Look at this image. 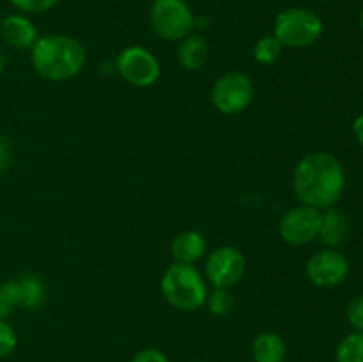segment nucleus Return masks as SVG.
Here are the masks:
<instances>
[{
	"label": "nucleus",
	"mask_w": 363,
	"mask_h": 362,
	"mask_svg": "<svg viewBox=\"0 0 363 362\" xmlns=\"http://www.w3.org/2000/svg\"><path fill=\"white\" fill-rule=\"evenodd\" d=\"M4 70H6V57H4V53L0 52V75L4 73Z\"/></svg>",
	"instance_id": "27"
},
{
	"label": "nucleus",
	"mask_w": 363,
	"mask_h": 362,
	"mask_svg": "<svg viewBox=\"0 0 363 362\" xmlns=\"http://www.w3.org/2000/svg\"><path fill=\"white\" fill-rule=\"evenodd\" d=\"M116 70L133 87H151L158 82L162 66L152 52L144 46H128L117 55Z\"/></svg>",
	"instance_id": "7"
},
{
	"label": "nucleus",
	"mask_w": 363,
	"mask_h": 362,
	"mask_svg": "<svg viewBox=\"0 0 363 362\" xmlns=\"http://www.w3.org/2000/svg\"><path fill=\"white\" fill-rule=\"evenodd\" d=\"M9 2L23 14H38L55 7L59 0H9Z\"/></svg>",
	"instance_id": "20"
},
{
	"label": "nucleus",
	"mask_w": 363,
	"mask_h": 362,
	"mask_svg": "<svg viewBox=\"0 0 363 362\" xmlns=\"http://www.w3.org/2000/svg\"><path fill=\"white\" fill-rule=\"evenodd\" d=\"M85 48L78 39L64 34L38 38L30 48L32 67L39 77L50 82H66L74 78L85 66Z\"/></svg>",
	"instance_id": "2"
},
{
	"label": "nucleus",
	"mask_w": 363,
	"mask_h": 362,
	"mask_svg": "<svg viewBox=\"0 0 363 362\" xmlns=\"http://www.w3.org/2000/svg\"><path fill=\"white\" fill-rule=\"evenodd\" d=\"M16 344H18V337H16V332H14V329L6 322V319H0V358L13 353Z\"/></svg>",
	"instance_id": "21"
},
{
	"label": "nucleus",
	"mask_w": 363,
	"mask_h": 362,
	"mask_svg": "<svg viewBox=\"0 0 363 362\" xmlns=\"http://www.w3.org/2000/svg\"><path fill=\"white\" fill-rule=\"evenodd\" d=\"M347 319L351 327L358 332H363V295H358L347 305Z\"/></svg>",
	"instance_id": "22"
},
{
	"label": "nucleus",
	"mask_w": 363,
	"mask_h": 362,
	"mask_svg": "<svg viewBox=\"0 0 363 362\" xmlns=\"http://www.w3.org/2000/svg\"><path fill=\"white\" fill-rule=\"evenodd\" d=\"M0 35L16 50H30L38 41V28L25 14H9L0 21Z\"/></svg>",
	"instance_id": "12"
},
{
	"label": "nucleus",
	"mask_w": 363,
	"mask_h": 362,
	"mask_svg": "<svg viewBox=\"0 0 363 362\" xmlns=\"http://www.w3.org/2000/svg\"><path fill=\"white\" fill-rule=\"evenodd\" d=\"M335 362H363V332L354 330L340 341L335 350Z\"/></svg>",
	"instance_id": "18"
},
{
	"label": "nucleus",
	"mask_w": 363,
	"mask_h": 362,
	"mask_svg": "<svg viewBox=\"0 0 363 362\" xmlns=\"http://www.w3.org/2000/svg\"><path fill=\"white\" fill-rule=\"evenodd\" d=\"M160 290L167 304L186 312L204 307L209 293L208 280L195 268V265H183L176 261L163 272Z\"/></svg>",
	"instance_id": "3"
},
{
	"label": "nucleus",
	"mask_w": 363,
	"mask_h": 362,
	"mask_svg": "<svg viewBox=\"0 0 363 362\" xmlns=\"http://www.w3.org/2000/svg\"><path fill=\"white\" fill-rule=\"evenodd\" d=\"M323 20L307 7H289L277 14L273 35L284 48H307L323 35Z\"/></svg>",
	"instance_id": "4"
},
{
	"label": "nucleus",
	"mask_w": 363,
	"mask_h": 362,
	"mask_svg": "<svg viewBox=\"0 0 363 362\" xmlns=\"http://www.w3.org/2000/svg\"><path fill=\"white\" fill-rule=\"evenodd\" d=\"M315 2H328V0H315Z\"/></svg>",
	"instance_id": "29"
},
{
	"label": "nucleus",
	"mask_w": 363,
	"mask_h": 362,
	"mask_svg": "<svg viewBox=\"0 0 363 362\" xmlns=\"http://www.w3.org/2000/svg\"><path fill=\"white\" fill-rule=\"evenodd\" d=\"M149 20L155 34L170 43L186 38L195 25L194 11L184 0H155Z\"/></svg>",
	"instance_id": "5"
},
{
	"label": "nucleus",
	"mask_w": 363,
	"mask_h": 362,
	"mask_svg": "<svg viewBox=\"0 0 363 362\" xmlns=\"http://www.w3.org/2000/svg\"><path fill=\"white\" fill-rule=\"evenodd\" d=\"M321 226V209L300 204L287 209L279 222V234L286 243L301 247L314 241Z\"/></svg>",
	"instance_id": "9"
},
{
	"label": "nucleus",
	"mask_w": 363,
	"mask_h": 362,
	"mask_svg": "<svg viewBox=\"0 0 363 362\" xmlns=\"http://www.w3.org/2000/svg\"><path fill=\"white\" fill-rule=\"evenodd\" d=\"M350 231V224L344 213L339 209L328 208L326 212H321V226H319L318 238L326 245L333 248L342 243Z\"/></svg>",
	"instance_id": "15"
},
{
	"label": "nucleus",
	"mask_w": 363,
	"mask_h": 362,
	"mask_svg": "<svg viewBox=\"0 0 363 362\" xmlns=\"http://www.w3.org/2000/svg\"><path fill=\"white\" fill-rule=\"evenodd\" d=\"M170 252H172V258L176 263L195 265L208 252V241L202 233L188 229L174 236L172 243H170Z\"/></svg>",
	"instance_id": "13"
},
{
	"label": "nucleus",
	"mask_w": 363,
	"mask_h": 362,
	"mask_svg": "<svg viewBox=\"0 0 363 362\" xmlns=\"http://www.w3.org/2000/svg\"><path fill=\"white\" fill-rule=\"evenodd\" d=\"M255 87L252 78L241 71H229L216 78L211 89V102L216 110L227 116L241 114L254 102Z\"/></svg>",
	"instance_id": "6"
},
{
	"label": "nucleus",
	"mask_w": 363,
	"mask_h": 362,
	"mask_svg": "<svg viewBox=\"0 0 363 362\" xmlns=\"http://www.w3.org/2000/svg\"><path fill=\"white\" fill-rule=\"evenodd\" d=\"M131 362H169L167 355L162 350H156V348H145V350L138 351Z\"/></svg>",
	"instance_id": "23"
},
{
	"label": "nucleus",
	"mask_w": 363,
	"mask_h": 362,
	"mask_svg": "<svg viewBox=\"0 0 363 362\" xmlns=\"http://www.w3.org/2000/svg\"><path fill=\"white\" fill-rule=\"evenodd\" d=\"M353 133H354V137H357V141L360 142V146L363 148V114H360V116L354 119Z\"/></svg>",
	"instance_id": "26"
},
{
	"label": "nucleus",
	"mask_w": 363,
	"mask_h": 362,
	"mask_svg": "<svg viewBox=\"0 0 363 362\" xmlns=\"http://www.w3.org/2000/svg\"><path fill=\"white\" fill-rule=\"evenodd\" d=\"M308 280L319 287L339 286L350 272V263L335 248H325L308 258L305 266Z\"/></svg>",
	"instance_id": "10"
},
{
	"label": "nucleus",
	"mask_w": 363,
	"mask_h": 362,
	"mask_svg": "<svg viewBox=\"0 0 363 362\" xmlns=\"http://www.w3.org/2000/svg\"><path fill=\"white\" fill-rule=\"evenodd\" d=\"M0 21H2V14H0Z\"/></svg>",
	"instance_id": "30"
},
{
	"label": "nucleus",
	"mask_w": 363,
	"mask_h": 362,
	"mask_svg": "<svg viewBox=\"0 0 363 362\" xmlns=\"http://www.w3.org/2000/svg\"><path fill=\"white\" fill-rule=\"evenodd\" d=\"M234 304V295L227 287H213L211 293H208L206 298V305H208L209 312L215 316H227L233 312Z\"/></svg>",
	"instance_id": "19"
},
{
	"label": "nucleus",
	"mask_w": 363,
	"mask_h": 362,
	"mask_svg": "<svg viewBox=\"0 0 363 362\" xmlns=\"http://www.w3.org/2000/svg\"><path fill=\"white\" fill-rule=\"evenodd\" d=\"M360 25H362V31H363V11H362V14H360Z\"/></svg>",
	"instance_id": "28"
},
{
	"label": "nucleus",
	"mask_w": 363,
	"mask_h": 362,
	"mask_svg": "<svg viewBox=\"0 0 363 362\" xmlns=\"http://www.w3.org/2000/svg\"><path fill=\"white\" fill-rule=\"evenodd\" d=\"M346 187V172L337 156L308 153L293 170V190L301 204L318 209L333 208Z\"/></svg>",
	"instance_id": "1"
},
{
	"label": "nucleus",
	"mask_w": 363,
	"mask_h": 362,
	"mask_svg": "<svg viewBox=\"0 0 363 362\" xmlns=\"http://www.w3.org/2000/svg\"><path fill=\"white\" fill-rule=\"evenodd\" d=\"M247 259L240 248L233 245H222L209 252L204 263V277L213 287L236 286L245 275Z\"/></svg>",
	"instance_id": "8"
},
{
	"label": "nucleus",
	"mask_w": 363,
	"mask_h": 362,
	"mask_svg": "<svg viewBox=\"0 0 363 362\" xmlns=\"http://www.w3.org/2000/svg\"><path fill=\"white\" fill-rule=\"evenodd\" d=\"M4 293L7 295L14 307H23L28 311L41 307L46 300V286L38 275L25 273L13 280L0 284Z\"/></svg>",
	"instance_id": "11"
},
{
	"label": "nucleus",
	"mask_w": 363,
	"mask_h": 362,
	"mask_svg": "<svg viewBox=\"0 0 363 362\" xmlns=\"http://www.w3.org/2000/svg\"><path fill=\"white\" fill-rule=\"evenodd\" d=\"M284 46L280 45L279 39L273 34L262 35L255 41L254 50H252V55H254L255 62L261 64V66H272L282 55Z\"/></svg>",
	"instance_id": "17"
},
{
	"label": "nucleus",
	"mask_w": 363,
	"mask_h": 362,
	"mask_svg": "<svg viewBox=\"0 0 363 362\" xmlns=\"http://www.w3.org/2000/svg\"><path fill=\"white\" fill-rule=\"evenodd\" d=\"M191 362H195V361H191Z\"/></svg>",
	"instance_id": "31"
},
{
	"label": "nucleus",
	"mask_w": 363,
	"mask_h": 362,
	"mask_svg": "<svg viewBox=\"0 0 363 362\" xmlns=\"http://www.w3.org/2000/svg\"><path fill=\"white\" fill-rule=\"evenodd\" d=\"M286 343L277 332H261L252 343L254 362H284Z\"/></svg>",
	"instance_id": "16"
},
{
	"label": "nucleus",
	"mask_w": 363,
	"mask_h": 362,
	"mask_svg": "<svg viewBox=\"0 0 363 362\" xmlns=\"http://www.w3.org/2000/svg\"><path fill=\"white\" fill-rule=\"evenodd\" d=\"M9 160H11L9 144H7L6 138L0 135V172H4V170L7 169V165H9Z\"/></svg>",
	"instance_id": "24"
},
{
	"label": "nucleus",
	"mask_w": 363,
	"mask_h": 362,
	"mask_svg": "<svg viewBox=\"0 0 363 362\" xmlns=\"http://www.w3.org/2000/svg\"><path fill=\"white\" fill-rule=\"evenodd\" d=\"M13 311H14L13 302L7 298V295L4 293V290L0 287V319H6Z\"/></svg>",
	"instance_id": "25"
},
{
	"label": "nucleus",
	"mask_w": 363,
	"mask_h": 362,
	"mask_svg": "<svg viewBox=\"0 0 363 362\" xmlns=\"http://www.w3.org/2000/svg\"><path fill=\"white\" fill-rule=\"evenodd\" d=\"M209 59V45L202 35L188 34L177 45V62L186 71H197Z\"/></svg>",
	"instance_id": "14"
}]
</instances>
